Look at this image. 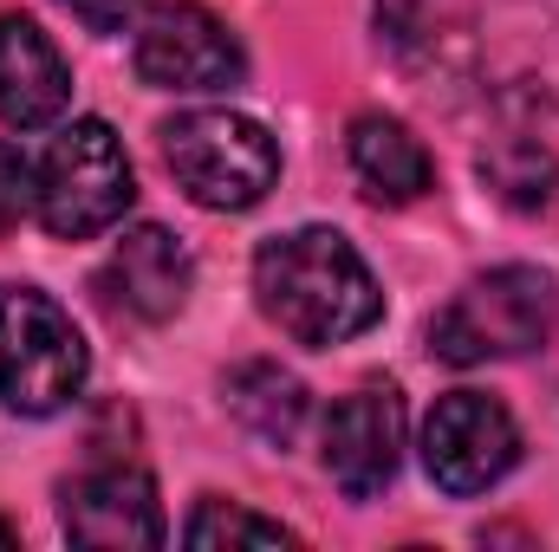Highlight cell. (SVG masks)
Returning a JSON list of instances; mask_svg holds the SVG:
<instances>
[{
    "instance_id": "cell-7",
    "label": "cell",
    "mask_w": 559,
    "mask_h": 552,
    "mask_svg": "<svg viewBox=\"0 0 559 552\" xmlns=\"http://www.w3.org/2000/svg\"><path fill=\"white\" fill-rule=\"evenodd\" d=\"M521 461V429L508 404L481 397V391H449L436 397V410L423 422V468L442 494H488L495 481H508V468Z\"/></svg>"
},
{
    "instance_id": "cell-13",
    "label": "cell",
    "mask_w": 559,
    "mask_h": 552,
    "mask_svg": "<svg viewBox=\"0 0 559 552\" xmlns=\"http://www.w3.org/2000/svg\"><path fill=\"white\" fill-rule=\"evenodd\" d=\"M222 397H228V416H235L254 442H267V448H293L299 429H306V410H312L306 384H299L293 371L267 364V358L235 364L228 384H222Z\"/></svg>"
},
{
    "instance_id": "cell-17",
    "label": "cell",
    "mask_w": 559,
    "mask_h": 552,
    "mask_svg": "<svg viewBox=\"0 0 559 552\" xmlns=\"http://www.w3.org/2000/svg\"><path fill=\"white\" fill-rule=\"evenodd\" d=\"M72 20H85L92 33H124V26H138V7L143 0H59Z\"/></svg>"
},
{
    "instance_id": "cell-4",
    "label": "cell",
    "mask_w": 559,
    "mask_h": 552,
    "mask_svg": "<svg viewBox=\"0 0 559 552\" xmlns=\"http://www.w3.org/2000/svg\"><path fill=\"white\" fill-rule=\"evenodd\" d=\"M92 371L85 332L39 286H0V404L13 416H59Z\"/></svg>"
},
{
    "instance_id": "cell-5",
    "label": "cell",
    "mask_w": 559,
    "mask_h": 552,
    "mask_svg": "<svg viewBox=\"0 0 559 552\" xmlns=\"http://www.w3.org/2000/svg\"><path fill=\"white\" fill-rule=\"evenodd\" d=\"M163 163L195 208L241 215L280 182V143L241 111H182L163 124Z\"/></svg>"
},
{
    "instance_id": "cell-16",
    "label": "cell",
    "mask_w": 559,
    "mask_h": 552,
    "mask_svg": "<svg viewBox=\"0 0 559 552\" xmlns=\"http://www.w3.org/2000/svg\"><path fill=\"white\" fill-rule=\"evenodd\" d=\"M33 208V169L13 143H0V228H13Z\"/></svg>"
},
{
    "instance_id": "cell-6",
    "label": "cell",
    "mask_w": 559,
    "mask_h": 552,
    "mask_svg": "<svg viewBox=\"0 0 559 552\" xmlns=\"http://www.w3.org/2000/svg\"><path fill=\"white\" fill-rule=\"evenodd\" d=\"M138 79L156 92H228L248 72V52L228 20H215L202 0H156L131 26Z\"/></svg>"
},
{
    "instance_id": "cell-8",
    "label": "cell",
    "mask_w": 559,
    "mask_h": 552,
    "mask_svg": "<svg viewBox=\"0 0 559 552\" xmlns=\"http://www.w3.org/2000/svg\"><path fill=\"white\" fill-rule=\"evenodd\" d=\"M404 429H411V416L391 384H358L319 422V461L352 501H371L404 468Z\"/></svg>"
},
{
    "instance_id": "cell-12",
    "label": "cell",
    "mask_w": 559,
    "mask_h": 552,
    "mask_svg": "<svg viewBox=\"0 0 559 552\" xmlns=\"http://www.w3.org/2000/svg\"><path fill=\"white\" fill-rule=\"evenodd\" d=\"M345 156H352L358 189H365L371 202H391V208H404V202L429 195V182H436L429 149L411 137V124H397V118H384V111L352 118V131H345Z\"/></svg>"
},
{
    "instance_id": "cell-19",
    "label": "cell",
    "mask_w": 559,
    "mask_h": 552,
    "mask_svg": "<svg viewBox=\"0 0 559 552\" xmlns=\"http://www.w3.org/2000/svg\"><path fill=\"white\" fill-rule=\"evenodd\" d=\"M0 547H13V527H7V520H0Z\"/></svg>"
},
{
    "instance_id": "cell-1",
    "label": "cell",
    "mask_w": 559,
    "mask_h": 552,
    "mask_svg": "<svg viewBox=\"0 0 559 552\" xmlns=\"http://www.w3.org/2000/svg\"><path fill=\"white\" fill-rule=\"evenodd\" d=\"M254 292L293 345H345L384 319L378 274L338 228H293L254 254Z\"/></svg>"
},
{
    "instance_id": "cell-9",
    "label": "cell",
    "mask_w": 559,
    "mask_h": 552,
    "mask_svg": "<svg viewBox=\"0 0 559 552\" xmlns=\"http://www.w3.org/2000/svg\"><path fill=\"white\" fill-rule=\"evenodd\" d=\"M66 533H72L79 547H105V552L163 547L169 527H163L156 481H150L143 468H131V461L85 468V475L66 488Z\"/></svg>"
},
{
    "instance_id": "cell-11",
    "label": "cell",
    "mask_w": 559,
    "mask_h": 552,
    "mask_svg": "<svg viewBox=\"0 0 559 552\" xmlns=\"http://www.w3.org/2000/svg\"><path fill=\"white\" fill-rule=\"evenodd\" d=\"M66 105H72V72H66L59 46L33 20L0 13V124L46 131L66 118Z\"/></svg>"
},
{
    "instance_id": "cell-15",
    "label": "cell",
    "mask_w": 559,
    "mask_h": 552,
    "mask_svg": "<svg viewBox=\"0 0 559 552\" xmlns=\"http://www.w3.org/2000/svg\"><path fill=\"white\" fill-rule=\"evenodd\" d=\"M182 540L189 547H286L293 533L267 520V514H248V507H235V501H202L195 514H189V527H182Z\"/></svg>"
},
{
    "instance_id": "cell-3",
    "label": "cell",
    "mask_w": 559,
    "mask_h": 552,
    "mask_svg": "<svg viewBox=\"0 0 559 552\" xmlns=\"http://www.w3.org/2000/svg\"><path fill=\"white\" fill-rule=\"evenodd\" d=\"M131 202H138V176L105 118L66 124L33 163V215L59 241H92V235L118 228L131 215Z\"/></svg>"
},
{
    "instance_id": "cell-14",
    "label": "cell",
    "mask_w": 559,
    "mask_h": 552,
    "mask_svg": "<svg viewBox=\"0 0 559 552\" xmlns=\"http://www.w3.org/2000/svg\"><path fill=\"white\" fill-rule=\"evenodd\" d=\"M481 176H488V189L508 208H547V195H554V149L534 137H508L481 156Z\"/></svg>"
},
{
    "instance_id": "cell-18",
    "label": "cell",
    "mask_w": 559,
    "mask_h": 552,
    "mask_svg": "<svg viewBox=\"0 0 559 552\" xmlns=\"http://www.w3.org/2000/svg\"><path fill=\"white\" fill-rule=\"evenodd\" d=\"M411 7H417V0H384V13H391V20H404Z\"/></svg>"
},
{
    "instance_id": "cell-10",
    "label": "cell",
    "mask_w": 559,
    "mask_h": 552,
    "mask_svg": "<svg viewBox=\"0 0 559 552\" xmlns=\"http://www.w3.org/2000/svg\"><path fill=\"white\" fill-rule=\"evenodd\" d=\"M98 286H105V299H111L118 312H131L143 325H163V319H176V312L189 305V292H195V254H189L169 228L143 221V228H124V241L111 248Z\"/></svg>"
},
{
    "instance_id": "cell-2",
    "label": "cell",
    "mask_w": 559,
    "mask_h": 552,
    "mask_svg": "<svg viewBox=\"0 0 559 552\" xmlns=\"http://www.w3.org/2000/svg\"><path fill=\"white\" fill-rule=\"evenodd\" d=\"M559 292L540 267H495L468 279L436 319H429V351L455 371L495 364V358H527L554 338Z\"/></svg>"
}]
</instances>
